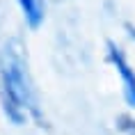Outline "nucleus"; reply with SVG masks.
I'll use <instances>...</instances> for the list:
<instances>
[{
    "label": "nucleus",
    "instance_id": "2",
    "mask_svg": "<svg viewBox=\"0 0 135 135\" xmlns=\"http://www.w3.org/2000/svg\"><path fill=\"white\" fill-rule=\"evenodd\" d=\"M105 48H108V60L112 62V66L117 69V73H119V78H121L126 105L128 108H135V69L128 64L124 50H121L114 41H108Z\"/></svg>",
    "mask_w": 135,
    "mask_h": 135
},
{
    "label": "nucleus",
    "instance_id": "1",
    "mask_svg": "<svg viewBox=\"0 0 135 135\" xmlns=\"http://www.w3.org/2000/svg\"><path fill=\"white\" fill-rule=\"evenodd\" d=\"M0 103L7 119L16 126L25 124L28 117L41 121L37 94L30 83L25 60L16 44H7L0 50Z\"/></svg>",
    "mask_w": 135,
    "mask_h": 135
},
{
    "label": "nucleus",
    "instance_id": "3",
    "mask_svg": "<svg viewBox=\"0 0 135 135\" xmlns=\"http://www.w3.org/2000/svg\"><path fill=\"white\" fill-rule=\"evenodd\" d=\"M18 5H21V12L28 28L37 30L44 23V16H46V0H18Z\"/></svg>",
    "mask_w": 135,
    "mask_h": 135
}]
</instances>
